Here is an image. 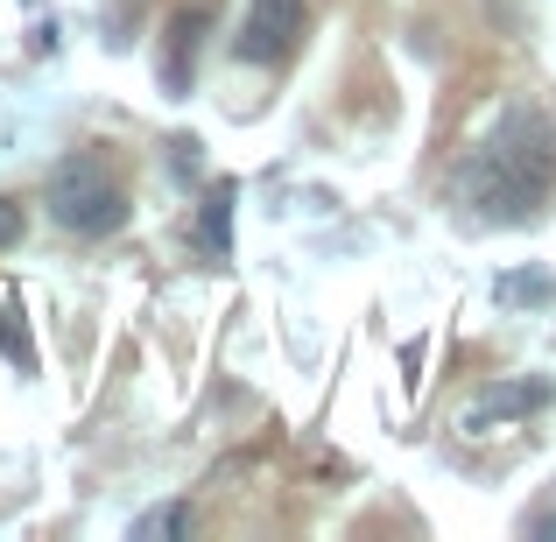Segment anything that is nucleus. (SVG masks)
<instances>
[{
  "label": "nucleus",
  "instance_id": "nucleus-8",
  "mask_svg": "<svg viewBox=\"0 0 556 542\" xmlns=\"http://www.w3.org/2000/svg\"><path fill=\"white\" fill-rule=\"evenodd\" d=\"M14 240H22V204L0 198V247H14Z\"/></svg>",
  "mask_w": 556,
  "mask_h": 542
},
{
  "label": "nucleus",
  "instance_id": "nucleus-9",
  "mask_svg": "<svg viewBox=\"0 0 556 542\" xmlns=\"http://www.w3.org/2000/svg\"><path fill=\"white\" fill-rule=\"evenodd\" d=\"M543 535H556V515H549V521H543Z\"/></svg>",
  "mask_w": 556,
  "mask_h": 542
},
{
  "label": "nucleus",
  "instance_id": "nucleus-5",
  "mask_svg": "<svg viewBox=\"0 0 556 542\" xmlns=\"http://www.w3.org/2000/svg\"><path fill=\"white\" fill-rule=\"evenodd\" d=\"M198 240H204V254L226 261V247H232V184H218L212 198H204V226H198Z\"/></svg>",
  "mask_w": 556,
  "mask_h": 542
},
{
  "label": "nucleus",
  "instance_id": "nucleus-4",
  "mask_svg": "<svg viewBox=\"0 0 556 542\" xmlns=\"http://www.w3.org/2000/svg\"><path fill=\"white\" fill-rule=\"evenodd\" d=\"M204 28H212V8H184L169 22V64H163V85L169 92H190V64L204 50Z\"/></svg>",
  "mask_w": 556,
  "mask_h": 542
},
{
  "label": "nucleus",
  "instance_id": "nucleus-1",
  "mask_svg": "<svg viewBox=\"0 0 556 542\" xmlns=\"http://www.w3.org/2000/svg\"><path fill=\"white\" fill-rule=\"evenodd\" d=\"M556 190V127L543 113H507L458 169V198L479 226H529Z\"/></svg>",
  "mask_w": 556,
  "mask_h": 542
},
{
  "label": "nucleus",
  "instance_id": "nucleus-6",
  "mask_svg": "<svg viewBox=\"0 0 556 542\" xmlns=\"http://www.w3.org/2000/svg\"><path fill=\"white\" fill-rule=\"evenodd\" d=\"M501 297L507 303H543V297H556V282H549V275H507Z\"/></svg>",
  "mask_w": 556,
  "mask_h": 542
},
{
  "label": "nucleus",
  "instance_id": "nucleus-3",
  "mask_svg": "<svg viewBox=\"0 0 556 542\" xmlns=\"http://www.w3.org/2000/svg\"><path fill=\"white\" fill-rule=\"evenodd\" d=\"M303 28H311V8H303V0H254L240 36H232V56L268 71V64H282V56H296Z\"/></svg>",
  "mask_w": 556,
  "mask_h": 542
},
{
  "label": "nucleus",
  "instance_id": "nucleus-2",
  "mask_svg": "<svg viewBox=\"0 0 556 542\" xmlns=\"http://www.w3.org/2000/svg\"><path fill=\"white\" fill-rule=\"evenodd\" d=\"M50 218L78 240H106V232L127 226V190L106 177L99 155H64L50 169Z\"/></svg>",
  "mask_w": 556,
  "mask_h": 542
},
{
  "label": "nucleus",
  "instance_id": "nucleus-7",
  "mask_svg": "<svg viewBox=\"0 0 556 542\" xmlns=\"http://www.w3.org/2000/svg\"><path fill=\"white\" fill-rule=\"evenodd\" d=\"M149 535H184V507H155V515H141L135 542H149Z\"/></svg>",
  "mask_w": 556,
  "mask_h": 542
}]
</instances>
